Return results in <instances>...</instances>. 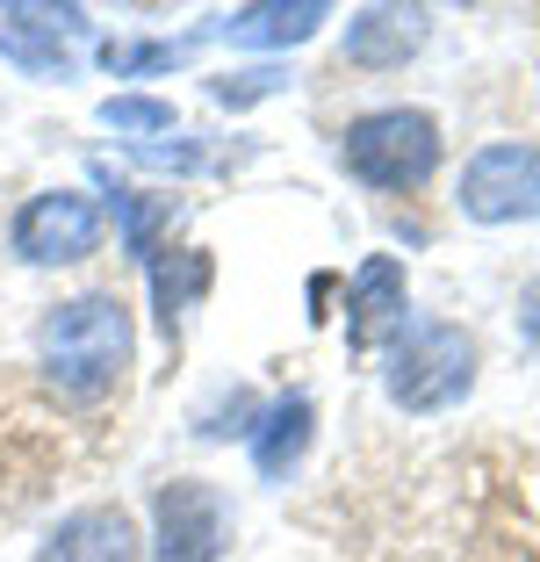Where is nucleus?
Listing matches in <instances>:
<instances>
[{
  "mask_svg": "<svg viewBox=\"0 0 540 562\" xmlns=\"http://www.w3.org/2000/svg\"><path fill=\"white\" fill-rule=\"evenodd\" d=\"M137 519L123 505H87V513H66L50 527L44 555L36 562H137Z\"/></svg>",
  "mask_w": 540,
  "mask_h": 562,
  "instance_id": "nucleus-7",
  "label": "nucleus"
},
{
  "mask_svg": "<svg viewBox=\"0 0 540 562\" xmlns=\"http://www.w3.org/2000/svg\"><path fill=\"white\" fill-rule=\"evenodd\" d=\"M317 22H325V8L317 0H267V8H238V15H224V36L230 44H303V36H317Z\"/></svg>",
  "mask_w": 540,
  "mask_h": 562,
  "instance_id": "nucleus-12",
  "label": "nucleus"
},
{
  "mask_svg": "<svg viewBox=\"0 0 540 562\" xmlns=\"http://www.w3.org/2000/svg\"><path fill=\"white\" fill-rule=\"evenodd\" d=\"M230 548V513L216 483L173 476L151 497V562H216Z\"/></svg>",
  "mask_w": 540,
  "mask_h": 562,
  "instance_id": "nucleus-4",
  "label": "nucleus"
},
{
  "mask_svg": "<svg viewBox=\"0 0 540 562\" xmlns=\"http://www.w3.org/2000/svg\"><path fill=\"white\" fill-rule=\"evenodd\" d=\"M131 353H137L131 303L109 296V289L66 296L36 325V368H44L66 397H101V390H115L123 368H131Z\"/></svg>",
  "mask_w": 540,
  "mask_h": 562,
  "instance_id": "nucleus-1",
  "label": "nucleus"
},
{
  "mask_svg": "<svg viewBox=\"0 0 540 562\" xmlns=\"http://www.w3.org/2000/svg\"><path fill=\"white\" fill-rule=\"evenodd\" d=\"M469 382H475V339L461 325H418L396 339L390 353V404L396 412H447V404L469 397Z\"/></svg>",
  "mask_w": 540,
  "mask_h": 562,
  "instance_id": "nucleus-3",
  "label": "nucleus"
},
{
  "mask_svg": "<svg viewBox=\"0 0 540 562\" xmlns=\"http://www.w3.org/2000/svg\"><path fill=\"white\" fill-rule=\"evenodd\" d=\"M396 325H404V267L375 252V260H360L353 289H346V347L375 353Z\"/></svg>",
  "mask_w": 540,
  "mask_h": 562,
  "instance_id": "nucleus-8",
  "label": "nucleus"
},
{
  "mask_svg": "<svg viewBox=\"0 0 540 562\" xmlns=\"http://www.w3.org/2000/svg\"><path fill=\"white\" fill-rule=\"evenodd\" d=\"M87 15L80 8H0V50L30 72H66V36H80Z\"/></svg>",
  "mask_w": 540,
  "mask_h": 562,
  "instance_id": "nucleus-9",
  "label": "nucleus"
},
{
  "mask_svg": "<svg viewBox=\"0 0 540 562\" xmlns=\"http://www.w3.org/2000/svg\"><path fill=\"white\" fill-rule=\"evenodd\" d=\"M8 238H15V252L30 267H66V260H87L101 246V210L80 188H44V195H30L15 210Z\"/></svg>",
  "mask_w": 540,
  "mask_h": 562,
  "instance_id": "nucleus-5",
  "label": "nucleus"
},
{
  "mask_svg": "<svg viewBox=\"0 0 540 562\" xmlns=\"http://www.w3.org/2000/svg\"><path fill=\"white\" fill-rule=\"evenodd\" d=\"M519 331H526V347L540 353V281H533V289L519 296Z\"/></svg>",
  "mask_w": 540,
  "mask_h": 562,
  "instance_id": "nucleus-16",
  "label": "nucleus"
},
{
  "mask_svg": "<svg viewBox=\"0 0 540 562\" xmlns=\"http://www.w3.org/2000/svg\"><path fill=\"white\" fill-rule=\"evenodd\" d=\"M339 166L353 181L382 188V195H404V188L432 181L440 166V123L426 109H368L339 131Z\"/></svg>",
  "mask_w": 540,
  "mask_h": 562,
  "instance_id": "nucleus-2",
  "label": "nucleus"
},
{
  "mask_svg": "<svg viewBox=\"0 0 540 562\" xmlns=\"http://www.w3.org/2000/svg\"><path fill=\"white\" fill-rule=\"evenodd\" d=\"M311 426H317V404L311 397H281L274 412L260 418V440H252L260 476H289V469L303 462V447H311Z\"/></svg>",
  "mask_w": 540,
  "mask_h": 562,
  "instance_id": "nucleus-11",
  "label": "nucleus"
},
{
  "mask_svg": "<svg viewBox=\"0 0 540 562\" xmlns=\"http://www.w3.org/2000/svg\"><path fill=\"white\" fill-rule=\"evenodd\" d=\"M461 216L526 224L540 216V145H491L461 166Z\"/></svg>",
  "mask_w": 540,
  "mask_h": 562,
  "instance_id": "nucleus-6",
  "label": "nucleus"
},
{
  "mask_svg": "<svg viewBox=\"0 0 540 562\" xmlns=\"http://www.w3.org/2000/svg\"><path fill=\"white\" fill-rule=\"evenodd\" d=\"M180 50L173 44H109V72H151V66H173Z\"/></svg>",
  "mask_w": 540,
  "mask_h": 562,
  "instance_id": "nucleus-14",
  "label": "nucleus"
},
{
  "mask_svg": "<svg viewBox=\"0 0 540 562\" xmlns=\"http://www.w3.org/2000/svg\"><path fill=\"white\" fill-rule=\"evenodd\" d=\"M260 94H274V72H238V87L216 80V101H260Z\"/></svg>",
  "mask_w": 540,
  "mask_h": 562,
  "instance_id": "nucleus-15",
  "label": "nucleus"
},
{
  "mask_svg": "<svg viewBox=\"0 0 540 562\" xmlns=\"http://www.w3.org/2000/svg\"><path fill=\"white\" fill-rule=\"evenodd\" d=\"M101 123L109 131H173V109L145 94H115V101H101Z\"/></svg>",
  "mask_w": 540,
  "mask_h": 562,
  "instance_id": "nucleus-13",
  "label": "nucleus"
},
{
  "mask_svg": "<svg viewBox=\"0 0 540 562\" xmlns=\"http://www.w3.org/2000/svg\"><path fill=\"white\" fill-rule=\"evenodd\" d=\"M426 44V15L418 8H368L346 22V58L353 66H404Z\"/></svg>",
  "mask_w": 540,
  "mask_h": 562,
  "instance_id": "nucleus-10",
  "label": "nucleus"
}]
</instances>
